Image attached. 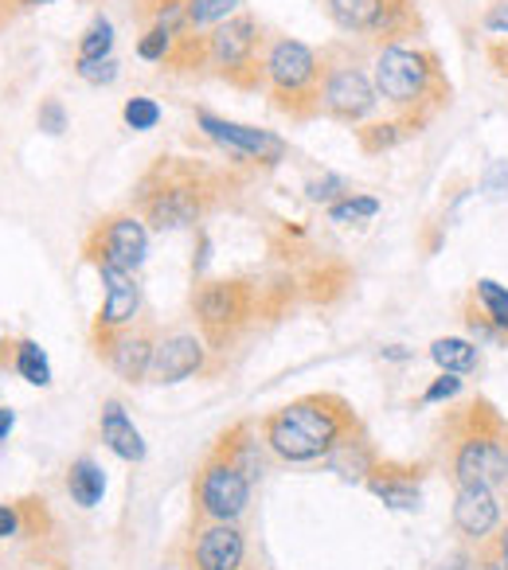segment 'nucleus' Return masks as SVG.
Returning <instances> with one entry per match:
<instances>
[{
	"instance_id": "f257e3e1",
	"label": "nucleus",
	"mask_w": 508,
	"mask_h": 570,
	"mask_svg": "<svg viewBox=\"0 0 508 570\" xmlns=\"http://www.w3.org/2000/svg\"><path fill=\"white\" fill-rule=\"evenodd\" d=\"M227 184H231V176L215 173L204 160L165 157V153H160L141 173V180L134 184L129 212L141 215V223L153 230L196 227V223L223 199Z\"/></svg>"
},
{
	"instance_id": "f03ea898",
	"label": "nucleus",
	"mask_w": 508,
	"mask_h": 570,
	"mask_svg": "<svg viewBox=\"0 0 508 570\" xmlns=\"http://www.w3.org/2000/svg\"><path fill=\"white\" fill-rule=\"evenodd\" d=\"M372 82L391 118L407 121L414 134H422L453 98L442 59L422 43H388L372 51Z\"/></svg>"
},
{
	"instance_id": "7ed1b4c3",
	"label": "nucleus",
	"mask_w": 508,
	"mask_h": 570,
	"mask_svg": "<svg viewBox=\"0 0 508 570\" xmlns=\"http://www.w3.org/2000/svg\"><path fill=\"white\" fill-rule=\"evenodd\" d=\"M364 434V422L352 411L349 399L333 391H313L294 403L279 406L263 419V442L279 453L282 461H325L336 445Z\"/></svg>"
},
{
	"instance_id": "20e7f679",
	"label": "nucleus",
	"mask_w": 508,
	"mask_h": 570,
	"mask_svg": "<svg viewBox=\"0 0 508 570\" xmlns=\"http://www.w3.org/2000/svg\"><path fill=\"white\" fill-rule=\"evenodd\" d=\"M505 422L508 419H500L489 399H469L461 411L446 419V473L453 476L458 489H466V484H489V489L508 484Z\"/></svg>"
},
{
	"instance_id": "39448f33",
	"label": "nucleus",
	"mask_w": 508,
	"mask_h": 570,
	"mask_svg": "<svg viewBox=\"0 0 508 570\" xmlns=\"http://www.w3.org/2000/svg\"><path fill=\"white\" fill-rule=\"evenodd\" d=\"M321 51L290 36H266L263 90L271 106L290 121H310L321 114Z\"/></svg>"
},
{
	"instance_id": "423d86ee",
	"label": "nucleus",
	"mask_w": 508,
	"mask_h": 570,
	"mask_svg": "<svg viewBox=\"0 0 508 570\" xmlns=\"http://www.w3.org/2000/svg\"><path fill=\"white\" fill-rule=\"evenodd\" d=\"M266 289L251 277H207L192 294V317L212 352L235 348V341L263 313Z\"/></svg>"
},
{
	"instance_id": "0eeeda50",
	"label": "nucleus",
	"mask_w": 508,
	"mask_h": 570,
	"mask_svg": "<svg viewBox=\"0 0 508 570\" xmlns=\"http://www.w3.org/2000/svg\"><path fill=\"white\" fill-rule=\"evenodd\" d=\"M368 48H352V43H329L321 48V114L341 126H364L368 118L380 106V95H375L372 75L364 71Z\"/></svg>"
},
{
	"instance_id": "6e6552de",
	"label": "nucleus",
	"mask_w": 508,
	"mask_h": 570,
	"mask_svg": "<svg viewBox=\"0 0 508 570\" xmlns=\"http://www.w3.org/2000/svg\"><path fill=\"white\" fill-rule=\"evenodd\" d=\"M263 24L251 12H235L207 32V71L235 90H258L263 87Z\"/></svg>"
},
{
	"instance_id": "1a4fd4ad",
	"label": "nucleus",
	"mask_w": 508,
	"mask_h": 570,
	"mask_svg": "<svg viewBox=\"0 0 508 570\" xmlns=\"http://www.w3.org/2000/svg\"><path fill=\"white\" fill-rule=\"evenodd\" d=\"M325 12L344 36H356L368 51L407 43L422 32L414 0H325Z\"/></svg>"
},
{
	"instance_id": "9d476101",
	"label": "nucleus",
	"mask_w": 508,
	"mask_h": 570,
	"mask_svg": "<svg viewBox=\"0 0 508 570\" xmlns=\"http://www.w3.org/2000/svg\"><path fill=\"white\" fill-rule=\"evenodd\" d=\"M251 504V476L227 458L212 450L192 481V512L196 523H238Z\"/></svg>"
},
{
	"instance_id": "9b49d317",
	"label": "nucleus",
	"mask_w": 508,
	"mask_h": 570,
	"mask_svg": "<svg viewBox=\"0 0 508 570\" xmlns=\"http://www.w3.org/2000/svg\"><path fill=\"white\" fill-rule=\"evenodd\" d=\"M145 250H149V227L141 223L137 212H110L87 230L82 238V258L87 262H114V266L137 274V266L145 262Z\"/></svg>"
},
{
	"instance_id": "f8f14e48",
	"label": "nucleus",
	"mask_w": 508,
	"mask_h": 570,
	"mask_svg": "<svg viewBox=\"0 0 508 570\" xmlns=\"http://www.w3.org/2000/svg\"><path fill=\"white\" fill-rule=\"evenodd\" d=\"M90 266L98 269V277H102V285H106V302H102V309H98L95 325H90V341H95V352L102 356L114 344V336L126 333L137 321V313H141V285H137V277L129 274V269L114 266V262H106V258L90 262Z\"/></svg>"
},
{
	"instance_id": "ddd939ff",
	"label": "nucleus",
	"mask_w": 508,
	"mask_h": 570,
	"mask_svg": "<svg viewBox=\"0 0 508 570\" xmlns=\"http://www.w3.org/2000/svg\"><path fill=\"white\" fill-rule=\"evenodd\" d=\"M196 126L227 153L235 165H251V168H274L286 160L290 145L282 141L279 134H266V129H251V126H238V121L227 118H215L207 110H196Z\"/></svg>"
},
{
	"instance_id": "4468645a",
	"label": "nucleus",
	"mask_w": 508,
	"mask_h": 570,
	"mask_svg": "<svg viewBox=\"0 0 508 570\" xmlns=\"http://www.w3.org/2000/svg\"><path fill=\"white\" fill-rule=\"evenodd\" d=\"M188 570H246V535L238 523H196L184 551Z\"/></svg>"
},
{
	"instance_id": "2eb2a0df",
	"label": "nucleus",
	"mask_w": 508,
	"mask_h": 570,
	"mask_svg": "<svg viewBox=\"0 0 508 570\" xmlns=\"http://www.w3.org/2000/svg\"><path fill=\"white\" fill-rule=\"evenodd\" d=\"M207 344L204 336L196 333H173L165 341H157V352H153V367H149V383H180V380H192L207 367Z\"/></svg>"
},
{
	"instance_id": "dca6fc26",
	"label": "nucleus",
	"mask_w": 508,
	"mask_h": 570,
	"mask_svg": "<svg viewBox=\"0 0 508 570\" xmlns=\"http://www.w3.org/2000/svg\"><path fill=\"white\" fill-rule=\"evenodd\" d=\"M153 352H157V328H153L149 321H134L126 333L114 336V344L102 352V360L114 367L118 380L141 383V380H149Z\"/></svg>"
},
{
	"instance_id": "f3484780",
	"label": "nucleus",
	"mask_w": 508,
	"mask_h": 570,
	"mask_svg": "<svg viewBox=\"0 0 508 570\" xmlns=\"http://www.w3.org/2000/svg\"><path fill=\"white\" fill-rule=\"evenodd\" d=\"M453 528L469 543H485L500 528V500L489 484H466L453 497Z\"/></svg>"
},
{
	"instance_id": "a211bd4d",
	"label": "nucleus",
	"mask_w": 508,
	"mask_h": 570,
	"mask_svg": "<svg viewBox=\"0 0 508 570\" xmlns=\"http://www.w3.org/2000/svg\"><path fill=\"white\" fill-rule=\"evenodd\" d=\"M368 489L372 497H380L388 508L411 512L422 500V465H403V461H375L368 473Z\"/></svg>"
},
{
	"instance_id": "6ab92c4d",
	"label": "nucleus",
	"mask_w": 508,
	"mask_h": 570,
	"mask_svg": "<svg viewBox=\"0 0 508 570\" xmlns=\"http://www.w3.org/2000/svg\"><path fill=\"white\" fill-rule=\"evenodd\" d=\"M98 430H102V442L118 453L121 461H141L145 458V442H141V430L134 426V419L126 414V406L118 399L102 406V419H98Z\"/></svg>"
},
{
	"instance_id": "aec40b11",
	"label": "nucleus",
	"mask_w": 508,
	"mask_h": 570,
	"mask_svg": "<svg viewBox=\"0 0 508 570\" xmlns=\"http://www.w3.org/2000/svg\"><path fill=\"white\" fill-rule=\"evenodd\" d=\"M407 137H414V129L407 126V121H399V118L364 121V126H356V141H360V153H364V157H380V153L403 145Z\"/></svg>"
},
{
	"instance_id": "412c9836",
	"label": "nucleus",
	"mask_w": 508,
	"mask_h": 570,
	"mask_svg": "<svg viewBox=\"0 0 508 570\" xmlns=\"http://www.w3.org/2000/svg\"><path fill=\"white\" fill-rule=\"evenodd\" d=\"M67 492H71V500L79 508L102 504V497H106V473L90 458L71 461V469H67Z\"/></svg>"
},
{
	"instance_id": "4be33fe9",
	"label": "nucleus",
	"mask_w": 508,
	"mask_h": 570,
	"mask_svg": "<svg viewBox=\"0 0 508 570\" xmlns=\"http://www.w3.org/2000/svg\"><path fill=\"white\" fill-rule=\"evenodd\" d=\"M430 360L450 375H469L477 372V344L461 341V336H442L430 344Z\"/></svg>"
},
{
	"instance_id": "5701e85b",
	"label": "nucleus",
	"mask_w": 508,
	"mask_h": 570,
	"mask_svg": "<svg viewBox=\"0 0 508 570\" xmlns=\"http://www.w3.org/2000/svg\"><path fill=\"white\" fill-rule=\"evenodd\" d=\"M325 461H329V465H333L341 476H349V481H360V476L368 481V473H372V465H375V453L368 450V438L360 434V438H352V442L336 445V450L329 453Z\"/></svg>"
},
{
	"instance_id": "b1692460",
	"label": "nucleus",
	"mask_w": 508,
	"mask_h": 570,
	"mask_svg": "<svg viewBox=\"0 0 508 570\" xmlns=\"http://www.w3.org/2000/svg\"><path fill=\"white\" fill-rule=\"evenodd\" d=\"M238 9V0H184V17H188L192 32H212L215 24L231 20Z\"/></svg>"
},
{
	"instance_id": "393cba45",
	"label": "nucleus",
	"mask_w": 508,
	"mask_h": 570,
	"mask_svg": "<svg viewBox=\"0 0 508 570\" xmlns=\"http://www.w3.org/2000/svg\"><path fill=\"white\" fill-rule=\"evenodd\" d=\"M473 302L481 305V313L492 321V328L508 336V289H505V285H497L492 277H477V282H473Z\"/></svg>"
},
{
	"instance_id": "a878e982",
	"label": "nucleus",
	"mask_w": 508,
	"mask_h": 570,
	"mask_svg": "<svg viewBox=\"0 0 508 570\" xmlns=\"http://www.w3.org/2000/svg\"><path fill=\"white\" fill-rule=\"evenodd\" d=\"M12 367H17V372L25 375L32 387H48V383H51V360L36 341H20L17 344V360H12Z\"/></svg>"
},
{
	"instance_id": "bb28decb",
	"label": "nucleus",
	"mask_w": 508,
	"mask_h": 570,
	"mask_svg": "<svg viewBox=\"0 0 508 570\" xmlns=\"http://www.w3.org/2000/svg\"><path fill=\"white\" fill-rule=\"evenodd\" d=\"M110 51H114V24L106 17H95L87 32L79 36L75 59H106Z\"/></svg>"
},
{
	"instance_id": "cd10ccee",
	"label": "nucleus",
	"mask_w": 508,
	"mask_h": 570,
	"mask_svg": "<svg viewBox=\"0 0 508 570\" xmlns=\"http://www.w3.org/2000/svg\"><path fill=\"white\" fill-rule=\"evenodd\" d=\"M375 215H380V199H375V196H352V191L329 207V219L341 223V227H349V223L375 219Z\"/></svg>"
},
{
	"instance_id": "c85d7f7f",
	"label": "nucleus",
	"mask_w": 508,
	"mask_h": 570,
	"mask_svg": "<svg viewBox=\"0 0 508 570\" xmlns=\"http://www.w3.org/2000/svg\"><path fill=\"white\" fill-rule=\"evenodd\" d=\"M344 196H349V184L333 173H321V176H313V180H305V199H310V204L333 207L336 199H344Z\"/></svg>"
},
{
	"instance_id": "c756f323",
	"label": "nucleus",
	"mask_w": 508,
	"mask_h": 570,
	"mask_svg": "<svg viewBox=\"0 0 508 570\" xmlns=\"http://www.w3.org/2000/svg\"><path fill=\"white\" fill-rule=\"evenodd\" d=\"M121 118H126L129 129H137V134H149V129H157L160 121V106L153 102V98H129L126 110H121Z\"/></svg>"
},
{
	"instance_id": "7c9ffc66",
	"label": "nucleus",
	"mask_w": 508,
	"mask_h": 570,
	"mask_svg": "<svg viewBox=\"0 0 508 570\" xmlns=\"http://www.w3.org/2000/svg\"><path fill=\"white\" fill-rule=\"evenodd\" d=\"M75 75L90 87H110L118 79V59L106 56V59H75Z\"/></svg>"
},
{
	"instance_id": "2f4dec72",
	"label": "nucleus",
	"mask_w": 508,
	"mask_h": 570,
	"mask_svg": "<svg viewBox=\"0 0 508 570\" xmlns=\"http://www.w3.org/2000/svg\"><path fill=\"white\" fill-rule=\"evenodd\" d=\"M173 40H176V36H168L165 28L149 24L141 40H137V56H141L145 63H165L168 51H173Z\"/></svg>"
},
{
	"instance_id": "473e14b6",
	"label": "nucleus",
	"mask_w": 508,
	"mask_h": 570,
	"mask_svg": "<svg viewBox=\"0 0 508 570\" xmlns=\"http://www.w3.org/2000/svg\"><path fill=\"white\" fill-rule=\"evenodd\" d=\"M36 126H40L43 134H51V137L63 134V129H67V110H63V102H59V98H43L40 110H36Z\"/></svg>"
},
{
	"instance_id": "72a5a7b5",
	"label": "nucleus",
	"mask_w": 508,
	"mask_h": 570,
	"mask_svg": "<svg viewBox=\"0 0 508 570\" xmlns=\"http://www.w3.org/2000/svg\"><path fill=\"white\" fill-rule=\"evenodd\" d=\"M481 28L489 36H497V40H505L508 36V0H489V4H485Z\"/></svg>"
},
{
	"instance_id": "f704fd0d",
	"label": "nucleus",
	"mask_w": 508,
	"mask_h": 570,
	"mask_svg": "<svg viewBox=\"0 0 508 570\" xmlns=\"http://www.w3.org/2000/svg\"><path fill=\"white\" fill-rule=\"evenodd\" d=\"M453 395H461V375L442 372V375H438V380L427 387V395H422V403H442V399H453Z\"/></svg>"
},
{
	"instance_id": "c9c22d12",
	"label": "nucleus",
	"mask_w": 508,
	"mask_h": 570,
	"mask_svg": "<svg viewBox=\"0 0 508 570\" xmlns=\"http://www.w3.org/2000/svg\"><path fill=\"white\" fill-rule=\"evenodd\" d=\"M485 59H489L492 75L508 82V36H505V40H489V43H485Z\"/></svg>"
},
{
	"instance_id": "e433bc0d",
	"label": "nucleus",
	"mask_w": 508,
	"mask_h": 570,
	"mask_svg": "<svg viewBox=\"0 0 508 570\" xmlns=\"http://www.w3.org/2000/svg\"><path fill=\"white\" fill-rule=\"evenodd\" d=\"M173 4H184V0H137V9H134V17L141 20L145 28L153 24V20L160 17L165 9H173Z\"/></svg>"
},
{
	"instance_id": "4c0bfd02",
	"label": "nucleus",
	"mask_w": 508,
	"mask_h": 570,
	"mask_svg": "<svg viewBox=\"0 0 508 570\" xmlns=\"http://www.w3.org/2000/svg\"><path fill=\"white\" fill-rule=\"evenodd\" d=\"M20 535V508L17 504H0V539Z\"/></svg>"
},
{
	"instance_id": "58836bf2",
	"label": "nucleus",
	"mask_w": 508,
	"mask_h": 570,
	"mask_svg": "<svg viewBox=\"0 0 508 570\" xmlns=\"http://www.w3.org/2000/svg\"><path fill=\"white\" fill-rule=\"evenodd\" d=\"M489 551L497 554L500 570H508V523H505V528H497V531L489 535Z\"/></svg>"
},
{
	"instance_id": "ea45409f",
	"label": "nucleus",
	"mask_w": 508,
	"mask_h": 570,
	"mask_svg": "<svg viewBox=\"0 0 508 570\" xmlns=\"http://www.w3.org/2000/svg\"><path fill=\"white\" fill-rule=\"evenodd\" d=\"M17 344L20 341H12L9 328L0 325V372H9V367H12V360H17Z\"/></svg>"
},
{
	"instance_id": "a19ab883",
	"label": "nucleus",
	"mask_w": 508,
	"mask_h": 570,
	"mask_svg": "<svg viewBox=\"0 0 508 570\" xmlns=\"http://www.w3.org/2000/svg\"><path fill=\"white\" fill-rule=\"evenodd\" d=\"M466 570H500V562H497V554H492L489 547H485V551L477 554V559L466 562Z\"/></svg>"
},
{
	"instance_id": "79ce46f5",
	"label": "nucleus",
	"mask_w": 508,
	"mask_h": 570,
	"mask_svg": "<svg viewBox=\"0 0 508 570\" xmlns=\"http://www.w3.org/2000/svg\"><path fill=\"white\" fill-rule=\"evenodd\" d=\"M12 426H17V414H12L9 406H0V442L12 434Z\"/></svg>"
},
{
	"instance_id": "37998d69",
	"label": "nucleus",
	"mask_w": 508,
	"mask_h": 570,
	"mask_svg": "<svg viewBox=\"0 0 508 570\" xmlns=\"http://www.w3.org/2000/svg\"><path fill=\"white\" fill-rule=\"evenodd\" d=\"M12 12H17V4H12V0H0V28L9 24V20H12Z\"/></svg>"
},
{
	"instance_id": "c03bdc74",
	"label": "nucleus",
	"mask_w": 508,
	"mask_h": 570,
	"mask_svg": "<svg viewBox=\"0 0 508 570\" xmlns=\"http://www.w3.org/2000/svg\"><path fill=\"white\" fill-rule=\"evenodd\" d=\"M383 356H388V360H407V352L395 344V348H383Z\"/></svg>"
},
{
	"instance_id": "a18cd8bd",
	"label": "nucleus",
	"mask_w": 508,
	"mask_h": 570,
	"mask_svg": "<svg viewBox=\"0 0 508 570\" xmlns=\"http://www.w3.org/2000/svg\"><path fill=\"white\" fill-rule=\"evenodd\" d=\"M17 9H32V4H51V0H12Z\"/></svg>"
},
{
	"instance_id": "49530a36",
	"label": "nucleus",
	"mask_w": 508,
	"mask_h": 570,
	"mask_svg": "<svg viewBox=\"0 0 508 570\" xmlns=\"http://www.w3.org/2000/svg\"><path fill=\"white\" fill-rule=\"evenodd\" d=\"M438 570H466V562H450V567H438Z\"/></svg>"
},
{
	"instance_id": "de8ad7c7",
	"label": "nucleus",
	"mask_w": 508,
	"mask_h": 570,
	"mask_svg": "<svg viewBox=\"0 0 508 570\" xmlns=\"http://www.w3.org/2000/svg\"><path fill=\"white\" fill-rule=\"evenodd\" d=\"M505 461H508V422H505Z\"/></svg>"
}]
</instances>
